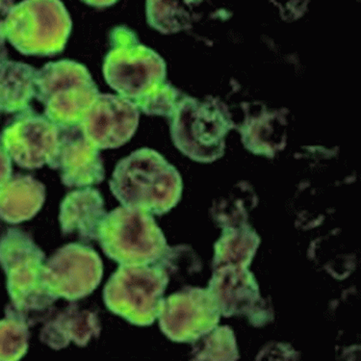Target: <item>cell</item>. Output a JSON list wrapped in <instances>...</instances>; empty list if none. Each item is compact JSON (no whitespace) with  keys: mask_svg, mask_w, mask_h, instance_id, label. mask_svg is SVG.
Wrapping results in <instances>:
<instances>
[{"mask_svg":"<svg viewBox=\"0 0 361 361\" xmlns=\"http://www.w3.org/2000/svg\"><path fill=\"white\" fill-rule=\"evenodd\" d=\"M106 215L99 191L90 187L75 190L65 197L60 205L62 234H75L83 243H89L97 239L99 226Z\"/></svg>","mask_w":361,"mask_h":361,"instance_id":"obj_15","label":"cell"},{"mask_svg":"<svg viewBox=\"0 0 361 361\" xmlns=\"http://www.w3.org/2000/svg\"><path fill=\"white\" fill-rule=\"evenodd\" d=\"M220 308L207 288L186 286L164 298L159 328L171 341L194 343L220 323Z\"/></svg>","mask_w":361,"mask_h":361,"instance_id":"obj_10","label":"cell"},{"mask_svg":"<svg viewBox=\"0 0 361 361\" xmlns=\"http://www.w3.org/2000/svg\"><path fill=\"white\" fill-rule=\"evenodd\" d=\"M169 281L167 269L159 263L120 265L104 286V304L134 326H152L159 315Z\"/></svg>","mask_w":361,"mask_h":361,"instance_id":"obj_8","label":"cell"},{"mask_svg":"<svg viewBox=\"0 0 361 361\" xmlns=\"http://www.w3.org/2000/svg\"><path fill=\"white\" fill-rule=\"evenodd\" d=\"M249 267L233 263L213 267L207 289L224 317L246 316L250 325L262 328L273 322L275 314L270 299L262 298Z\"/></svg>","mask_w":361,"mask_h":361,"instance_id":"obj_9","label":"cell"},{"mask_svg":"<svg viewBox=\"0 0 361 361\" xmlns=\"http://www.w3.org/2000/svg\"><path fill=\"white\" fill-rule=\"evenodd\" d=\"M72 28V18L59 0H25L14 4L4 23L8 41L27 56L61 54Z\"/></svg>","mask_w":361,"mask_h":361,"instance_id":"obj_5","label":"cell"},{"mask_svg":"<svg viewBox=\"0 0 361 361\" xmlns=\"http://www.w3.org/2000/svg\"><path fill=\"white\" fill-rule=\"evenodd\" d=\"M111 49L105 56L104 75L118 96L133 102L149 116L170 118L179 100L178 90L167 82V66L154 50L140 44L126 26L110 34Z\"/></svg>","mask_w":361,"mask_h":361,"instance_id":"obj_1","label":"cell"},{"mask_svg":"<svg viewBox=\"0 0 361 361\" xmlns=\"http://www.w3.org/2000/svg\"><path fill=\"white\" fill-rule=\"evenodd\" d=\"M44 259L30 234L12 228L0 236V266L6 274L10 305L29 326L58 300L44 284Z\"/></svg>","mask_w":361,"mask_h":361,"instance_id":"obj_3","label":"cell"},{"mask_svg":"<svg viewBox=\"0 0 361 361\" xmlns=\"http://www.w3.org/2000/svg\"><path fill=\"white\" fill-rule=\"evenodd\" d=\"M37 70L25 63L0 61V114L23 112L36 97Z\"/></svg>","mask_w":361,"mask_h":361,"instance_id":"obj_19","label":"cell"},{"mask_svg":"<svg viewBox=\"0 0 361 361\" xmlns=\"http://www.w3.org/2000/svg\"><path fill=\"white\" fill-rule=\"evenodd\" d=\"M149 25L163 34H172L188 28L190 16L178 1H147Z\"/></svg>","mask_w":361,"mask_h":361,"instance_id":"obj_23","label":"cell"},{"mask_svg":"<svg viewBox=\"0 0 361 361\" xmlns=\"http://www.w3.org/2000/svg\"><path fill=\"white\" fill-rule=\"evenodd\" d=\"M99 316L90 310H79L76 302L70 304L42 329L39 339L55 350L68 347L75 342L78 347H86L93 338L100 336Z\"/></svg>","mask_w":361,"mask_h":361,"instance_id":"obj_16","label":"cell"},{"mask_svg":"<svg viewBox=\"0 0 361 361\" xmlns=\"http://www.w3.org/2000/svg\"><path fill=\"white\" fill-rule=\"evenodd\" d=\"M104 276V263L93 247L71 243L57 250L44 268L50 293L75 302L93 293Z\"/></svg>","mask_w":361,"mask_h":361,"instance_id":"obj_11","label":"cell"},{"mask_svg":"<svg viewBox=\"0 0 361 361\" xmlns=\"http://www.w3.org/2000/svg\"><path fill=\"white\" fill-rule=\"evenodd\" d=\"M171 118V137L176 149L190 159L213 163L225 154L226 137L235 128L220 100L179 99Z\"/></svg>","mask_w":361,"mask_h":361,"instance_id":"obj_4","label":"cell"},{"mask_svg":"<svg viewBox=\"0 0 361 361\" xmlns=\"http://www.w3.org/2000/svg\"><path fill=\"white\" fill-rule=\"evenodd\" d=\"M13 6H14V2L0 1V18H6Z\"/></svg>","mask_w":361,"mask_h":361,"instance_id":"obj_25","label":"cell"},{"mask_svg":"<svg viewBox=\"0 0 361 361\" xmlns=\"http://www.w3.org/2000/svg\"><path fill=\"white\" fill-rule=\"evenodd\" d=\"M110 190L126 208L152 215L170 212L183 196L180 173L157 150L144 147L118 162Z\"/></svg>","mask_w":361,"mask_h":361,"instance_id":"obj_2","label":"cell"},{"mask_svg":"<svg viewBox=\"0 0 361 361\" xmlns=\"http://www.w3.org/2000/svg\"><path fill=\"white\" fill-rule=\"evenodd\" d=\"M49 166L61 172L62 183L67 187L97 185L104 180L99 149L85 138L79 126H59L56 154Z\"/></svg>","mask_w":361,"mask_h":361,"instance_id":"obj_14","label":"cell"},{"mask_svg":"<svg viewBox=\"0 0 361 361\" xmlns=\"http://www.w3.org/2000/svg\"><path fill=\"white\" fill-rule=\"evenodd\" d=\"M139 118L140 110L131 100L116 94H99L79 128L97 149H118L133 138Z\"/></svg>","mask_w":361,"mask_h":361,"instance_id":"obj_13","label":"cell"},{"mask_svg":"<svg viewBox=\"0 0 361 361\" xmlns=\"http://www.w3.org/2000/svg\"><path fill=\"white\" fill-rule=\"evenodd\" d=\"M36 99L44 116L58 126H75L99 94L88 68L72 60L49 62L37 70Z\"/></svg>","mask_w":361,"mask_h":361,"instance_id":"obj_7","label":"cell"},{"mask_svg":"<svg viewBox=\"0 0 361 361\" xmlns=\"http://www.w3.org/2000/svg\"><path fill=\"white\" fill-rule=\"evenodd\" d=\"M262 238L247 223L223 228L222 236L214 245L212 268L223 264H252Z\"/></svg>","mask_w":361,"mask_h":361,"instance_id":"obj_20","label":"cell"},{"mask_svg":"<svg viewBox=\"0 0 361 361\" xmlns=\"http://www.w3.org/2000/svg\"><path fill=\"white\" fill-rule=\"evenodd\" d=\"M5 315L0 321V361H18L27 353L30 326L10 305Z\"/></svg>","mask_w":361,"mask_h":361,"instance_id":"obj_21","label":"cell"},{"mask_svg":"<svg viewBox=\"0 0 361 361\" xmlns=\"http://www.w3.org/2000/svg\"><path fill=\"white\" fill-rule=\"evenodd\" d=\"M12 176V159L0 144V187Z\"/></svg>","mask_w":361,"mask_h":361,"instance_id":"obj_24","label":"cell"},{"mask_svg":"<svg viewBox=\"0 0 361 361\" xmlns=\"http://www.w3.org/2000/svg\"><path fill=\"white\" fill-rule=\"evenodd\" d=\"M193 360H238L236 337L228 326H216L194 342Z\"/></svg>","mask_w":361,"mask_h":361,"instance_id":"obj_22","label":"cell"},{"mask_svg":"<svg viewBox=\"0 0 361 361\" xmlns=\"http://www.w3.org/2000/svg\"><path fill=\"white\" fill-rule=\"evenodd\" d=\"M97 240L105 255L120 265L157 264L170 247L152 214L123 207L106 215Z\"/></svg>","mask_w":361,"mask_h":361,"instance_id":"obj_6","label":"cell"},{"mask_svg":"<svg viewBox=\"0 0 361 361\" xmlns=\"http://www.w3.org/2000/svg\"><path fill=\"white\" fill-rule=\"evenodd\" d=\"M287 121L283 112L263 109L254 114L246 112V118L240 126L242 143L250 152L274 158L286 149Z\"/></svg>","mask_w":361,"mask_h":361,"instance_id":"obj_17","label":"cell"},{"mask_svg":"<svg viewBox=\"0 0 361 361\" xmlns=\"http://www.w3.org/2000/svg\"><path fill=\"white\" fill-rule=\"evenodd\" d=\"M46 202V186L32 176L15 175L0 187V219L17 225L35 217Z\"/></svg>","mask_w":361,"mask_h":361,"instance_id":"obj_18","label":"cell"},{"mask_svg":"<svg viewBox=\"0 0 361 361\" xmlns=\"http://www.w3.org/2000/svg\"><path fill=\"white\" fill-rule=\"evenodd\" d=\"M59 126L28 108L0 134V144L20 167L34 170L49 165L56 154Z\"/></svg>","mask_w":361,"mask_h":361,"instance_id":"obj_12","label":"cell"}]
</instances>
